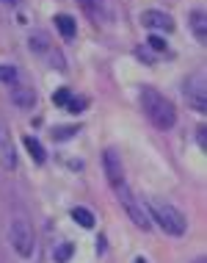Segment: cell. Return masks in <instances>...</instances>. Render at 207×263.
<instances>
[{"label": "cell", "instance_id": "30bf717a", "mask_svg": "<svg viewBox=\"0 0 207 263\" xmlns=\"http://www.w3.org/2000/svg\"><path fill=\"white\" fill-rule=\"evenodd\" d=\"M11 100H14V105H19L23 111H31L33 105H36V91H33L31 86H17L11 91Z\"/></svg>", "mask_w": 207, "mask_h": 263}, {"label": "cell", "instance_id": "7a4b0ae2", "mask_svg": "<svg viewBox=\"0 0 207 263\" xmlns=\"http://www.w3.org/2000/svg\"><path fill=\"white\" fill-rule=\"evenodd\" d=\"M147 211H149V219L158 222L163 233H169V236H185L188 219H185V213L180 208H174L171 202H163V200H149Z\"/></svg>", "mask_w": 207, "mask_h": 263}, {"label": "cell", "instance_id": "8992f818", "mask_svg": "<svg viewBox=\"0 0 207 263\" xmlns=\"http://www.w3.org/2000/svg\"><path fill=\"white\" fill-rule=\"evenodd\" d=\"M102 169H105V177L113 189L125 183V166H122V158L116 155V150H105L102 153Z\"/></svg>", "mask_w": 207, "mask_h": 263}, {"label": "cell", "instance_id": "7c38bea8", "mask_svg": "<svg viewBox=\"0 0 207 263\" xmlns=\"http://www.w3.org/2000/svg\"><path fill=\"white\" fill-rule=\"evenodd\" d=\"M25 147H28V153H31L33 161H36V163H45L47 153H45V147H42V141H36L33 136H25Z\"/></svg>", "mask_w": 207, "mask_h": 263}, {"label": "cell", "instance_id": "44dd1931", "mask_svg": "<svg viewBox=\"0 0 207 263\" xmlns=\"http://www.w3.org/2000/svg\"><path fill=\"white\" fill-rule=\"evenodd\" d=\"M80 3H83V9H86V11L97 14V3H99V0H80Z\"/></svg>", "mask_w": 207, "mask_h": 263}, {"label": "cell", "instance_id": "d6986e66", "mask_svg": "<svg viewBox=\"0 0 207 263\" xmlns=\"http://www.w3.org/2000/svg\"><path fill=\"white\" fill-rule=\"evenodd\" d=\"M72 133H77V127H58V130H55L53 136L64 141V139H69V136H72Z\"/></svg>", "mask_w": 207, "mask_h": 263}, {"label": "cell", "instance_id": "52a82bcc", "mask_svg": "<svg viewBox=\"0 0 207 263\" xmlns=\"http://www.w3.org/2000/svg\"><path fill=\"white\" fill-rule=\"evenodd\" d=\"M0 166L9 172L17 169V150H14V139L6 125H0Z\"/></svg>", "mask_w": 207, "mask_h": 263}, {"label": "cell", "instance_id": "ac0fdd59", "mask_svg": "<svg viewBox=\"0 0 207 263\" xmlns=\"http://www.w3.org/2000/svg\"><path fill=\"white\" fill-rule=\"evenodd\" d=\"M53 103H55V105H67V103H69V89H58V91H55V95H53Z\"/></svg>", "mask_w": 207, "mask_h": 263}, {"label": "cell", "instance_id": "6da1fadb", "mask_svg": "<svg viewBox=\"0 0 207 263\" xmlns=\"http://www.w3.org/2000/svg\"><path fill=\"white\" fill-rule=\"evenodd\" d=\"M138 103H141V111L147 114V119L158 127V130H171V127L177 125L174 105H171V100H169V97H163L158 89L144 86L138 91Z\"/></svg>", "mask_w": 207, "mask_h": 263}, {"label": "cell", "instance_id": "cb8c5ba5", "mask_svg": "<svg viewBox=\"0 0 207 263\" xmlns=\"http://www.w3.org/2000/svg\"><path fill=\"white\" fill-rule=\"evenodd\" d=\"M196 263H204V260H196Z\"/></svg>", "mask_w": 207, "mask_h": 263}, {"label": "cell", "instance_id": "9c48e42d", "mask_svg": "<svg viewBox=\"0 0 207 263\" xmlns=\"http://www.w3.org/2000/svg\"><path fill=\"white\" fill-rule=\"evenodd\" d=\"M188 28L194 31V36H196L199 45H204V42H207V14L202 9H196V11L188 14Z\"/></svg>", "mask_w": 207, "mask_h": 263}, {"label": "cell", "instance_id": "9a60e30c", "mask_svg": "<svg viewBox=\"0 0 207 263\" xmlns=\"http://www.w3.org/2000/svg\"><path fill=\"white\" fill-rule=\"evenodd\" d=\"M14 81H17V67L0 64V83H14Z\"/></svg>", "mask_w": 207, "mask_h": 263}, {"label": "cell", "instance_id": "5b68a950", "mask_svg": "<svg viewBox=\"0 0 207 263\" xmlns=\"http://www.w3.org/2000/svg\"><path fill=\"white\" fill-rule=\"evenodd\" d=\"M182 95L188 105L194 108L196 114H204L207 111V91H204V78L202 75H194L182 83Z\"/></svg>", "mask_w": 207, "mask_h": 263}, {"label": "cell", "instance_id": "7402d4cb", "mask_svg": "<svg viewBox=\"0 0 207 263\" xmlns=\"http://www.w3.org/2000/svg\"><path fill=\"white\" fill-rule=\"evenodd\" d=\"M196 141H199V147H202V150L207 147V139H204V127H199V130H196Z\"/></svg>", "mask_w": 207, "mask_h": 263}, {"label": "cell", "instance_id": "ba28073f", "mask_svg": "<svg viewBox=\"0 0 207 263\" xmlns=\"http://www.w3.org/2000/svg\"><path fill=\"white\" fill-rule=\"evenodd\" d=\"M141 23H144L147 28H152V31H163V33L174 31V20H171V14L158 11V9L144 11V14H141Z\"/></svg>", "mask_w": 207, "mask_h": 263}, {"label": "cell", "instance_id": "8fae6325", "mask_svg": "<svg viewBox=\"0 0 207 263\" xmlns=\"http://www.w3.org/2000/svg\"><path fill=\"white\" fill-rule=\"evenodd\" d=\"M55 28H58L61 36H67V39H72V36H75V31H77L75 20L69 17V14H58V17H55Z\"/></svg>", "mask_w": 207, "mask_h": 263}, {"label": "cell", "instance_id": "4fadbf2b", "mask_svg": "<svg viewBox=\"0 0 207 263\" xmlns=\"http://www.w3.org/2000/svg\"><path fill=\"white\" fill-rule=\"evenodd\" d=\"M72 219H75L80 227H86V230H89V227H94V222H97L94 213H91L89 208H72Z\"/></svg>", "mask_w": 207, "mask_h": 263}, {"label": "cell", "instance_id": "2e32d148", "mask_svg": "<svg viewBox=\"0 0 207 263\" xmlns=\"http://www.w3.org/2000/svg\"><path fill=\"white\" fill-rule=\"evenodd\" d=\"M147 47H149V50H155V53H166V50H169L166 42H163L160 36H149V39H147Z\"/></svg>", "mask_w": 207, "mask_h": 263}, {"label": "cell", "instance_id": "277c9868", "mask_svg": "<svg viewBox=\"0 0 207 263\" xmlns=\"http://www.w3.org/2000/svg\"><path fill=\"white\" fill-rule=\"evenodd\" d=\"M9 241L14 247V252L19 258H31L33 255V247H36V238H33V227L28 219H14L11 227H9Z\"/></svg>", "mask_w": 207, "mask_h": 263}, {"label": "cell", "instance_id": "ffe728a7", "mask_svg": "<svg viewBox=\"0 0 207 263\" xmlns=\"http://www.w3.org/2000/svg\"><path fill=\"white\" fill-rule=\"evenodd\" d=\"M83 105H86V100H69V103H67V108L72 111V114H80V111H83Z\"/></svg>", "mask_w": 207, "mask_h": 263}, {"label": "cell", "instance_id": "603a6c76", "mask_svg": "<svg viewBox=\"0 0 207 263\" xmlns=\"http://www.w3.org/2000/svg\"><path fill=\"white\" fill-rule=\"evenodd\" d=\"M3 3H9V6H14V3H17V0H3Z\"/></svg>", "mask_w": 207, "mask_h": 263}, {"label": "cell", "instance_id": "e0dca14e", "mask_svg": "<svg viewBox=\"0 0 207 263\" xmlns=\"http://www.w3.org/2000/svg\"><path fill=\"white\" fill-rule=\"evenodd\" d=\"M31 50L33 53H45L47 50V39L45 36H31Z\"/></svg>", "mask_w": 207, "mask_h": 263}, {"label": "cell", "instance_id": "3957f363", "mask_svg": "<svg viewBox=\"0 0 207 263\" xmlns=\"http://www.w3.org/2000/svg\"><path fill=\"white\" fill-rule=\"evenodd\" d=\"M119 197V202H122V208L127 211V216L133 219V224L138 227V230H152V219H149V211H147V202H138L135 200V194L130 189H127V183L113 189Z\"/></svg>", "mask_w": 207, "mask_h": 263}, {"label": "cell", "instance_id": "5bb4252c", "mask_svg": "<svg viewBox=\"0 0 207 263\" xmlns=\"http://www.w3.org/2000/svg\"><path fill=\"white\" fill-rule=\"evenodd\" d=\"M72 252H75V247L69 244V241H64V244L58 247V250L53 252V258H55V263H67L69 258H72Z\"/></svg>", "mask_w": 207, "mask_h": 263}]
</instances>
